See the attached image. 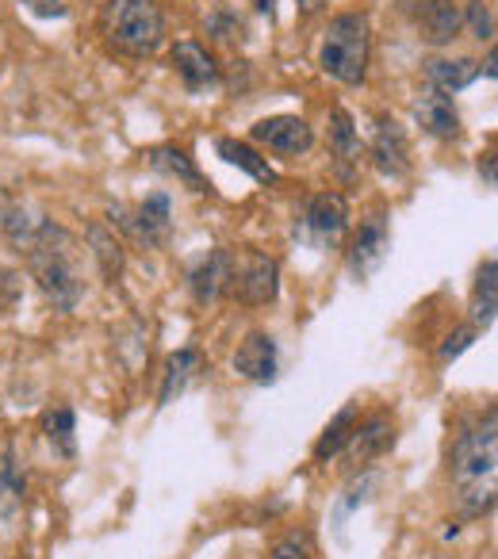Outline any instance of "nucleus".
I'll list each match as a JSON object with an SVG mask.
<instances>
[{
  "label": "nucleus",
  "mask_w": 498,
  "mask_h": 559,
  "mask_svg": "<svg viewBox=\"0 0 498 559\" xmlns=\"http://www.w3.org/2000/svg\"><path fill=\"white\" fill-rule=\"evenodd\" d=\"M495 475H498V426L495 406L475 421H467L452 441V487L464 518H487L495 510Z\"/></svg>",
  "instance_id": "nucleus-1"
},
{
  "label": "nucleus",
  "mask_w": 498,
  "mask_h": 559,
  "mask_svg": "<svg viewBox=\"0 0 498 559\" xmlns=\"http://www.w3.org/2000/svg\"><path fill=\"white\" fill-rule=\"evenodd\" d=\"M27 253V269L32 280L39 284L43 296L55 304V311H73L85 296V280H81V261H78V238L66 226L43 223L39 234L32 238Z\"/></svg>",
  "instance_id": "nucleus-2"
},
{
  "label": "nucleus",
  "mask_w": 498,
  "mask_h": 559,
  "mask_svg": "<svg viewBox=\"0 0 498 559\" xmlns=\"http://www.w3.org/2000/svg\"><path fill=\"white\" fill-rule=\"evenodd\" d=\"M368 50H372V24L365 12H342L330 20L319 47V66L342 85H365Z\"/></svg>",
  "instance_id": "nucleus-3"
},
{
  "label": "nucleus",
  "mask_w": 498,
  "mask_h": 559,
  "mask_svg": "<svg viewBox=\"0 0 498 559\" xmlns=\"http://www.w3.org/2000/svg\"><path fill=\"white\" fill-rule=\"evenodd\" d=\"M100 24L111 47L134 58L154 55L165 43V12L154 0H108Z\"/></svg>",
  "instance_id": "nucleus-4"
},
{
  "label": "nucleus",
  "mask_w": 498,
  "mask_h": 559,
  "mask_svg": "<svg viewBox=\"0 0 498 559\" xmlns=\"http://www.w3.org/2000/svg\"><path fill=\"white\" fill-rule=\"evenodd\" d=\"M226 296L241 299L249 307H265L281 296V264L273 257L258 253V249H246V253L230 257V284H226Z\"/></svg>",
  "instance_id": "nucleus-5"
},
{
  "label": "nucleus",
  "mask_w": 498,
  "mask_h": 559,
  "mask_svg": "<svg viewBox=\"0 0 498 559\" xmlns=\"http://www.w3.org/2000/svg\"><path fill=\"white\" fill-rule=\"evenodd\" d=\"M299 230L311 241L315 249H334L337 241L349 230V203L342 192H319L307 203L304 218H299Z\"/></svg>",
  "instance_id": "nucleus-6"
},
{
  "label": "nucleus",
  "mask_w": 498,
  "mask_h": 559,
  "mask_svg": "<svg viewBox=\"0 0 498 559\" xmlns=\"http://www.w3.org/2000/svg\"><path fill=\"white\" fill-rule=\"evenodd\" d=\"M111 223H119L127 234H134L146 246H165L173 230V203L165 192H150L134 211L111 207Z\"/></svg>",
  "instance_id": "nucleus-7"
},
{
  "label": "nucleus",
  "mask_w": 498,
  "mask_h": 559,
  "mask_svg": "<svg viewBox=\"0 0 498 559\" xmlns=\"http://www.w3.org/2000/svg\"><path fill=\"white\" fill-rule=\"evenodd\" d=\"M253 142H261V146L281 157H299L315 146V131H311V123L299 116H273V119L253 123Z\"/></svg>",
  "instance_id": "nucleus-8"
},
{
  "label": "nucleus",
  "mask_w": 498,
  "mask_h": 559,
  "mask_svg": "<svg viewBox=\"0 0 498 559\" xmlns=\"http://www.w3.org/2000/svg\"><path fill=\"white\" fill-rule=\"evenodd\" d=\"M391 253V230H388V218L383 215H368L360 223V234L353 238L349 249V269L357 280H368Z\"/></svg>",
  "instance_id": "nucleus-9"
},
{
  "label": "nucleus",
  "mask_w": 498,
  "mask_h": 559,
  "mask_svg": "<svg viewBox=\"0 0 498 559\" xmlns=\"http://www.w3.org/2000/svg\"><path fill=\"white\" fill-rule=\"evenodd\" d=\"M368 154H372V165L383 177H406L411 173V142H406V131L399 119L380 116Z\"/></svg>",
  "instance_id": "nucleus-10"
},
{
  "label": "nucleus",
  "mask_w": 498,
  "mask_h": 559,
  "mask_svg": "<svg viewBox=\"0 0 498 559\" xmlns=\"http://www.w3.org/2000/svg\"><path fill=\"white\" fill-rule=\"evenodd\" d=\"M395 444V418L391 414H372V418L357 421V429H353L349 444H345V456H349L353 467H365L372 464L376 456H383V452Z\"/></svg>",
  "instance_id": "nucleus-11"
},
{
  "label": "nucleus",
  "mask_w": 498,
  "mask_h": 559,
  "mask_svg": "<svg viewBox=\"0 0 498 559\" xmlns=\"http://www.w3.org/2000/svg\"><path fill=\"white\" fill-rule=\"evenodd\" d=\"M276 368H281V357H276V342L261 330L246 334V342L238 345L234 353V372L249 383H273L276 380Z\"/></svg>",
  "instance_id": "nucleus-12"
},
{
  "label": "nucleus",
  "mask_w": 498,
  "mask_h": 559,
  "mask_svg": "<svg viewBox=\"0 0 498 559\" xmlns=\"http://www.w3.org/2000/svg\"><path fill=\"white\" fill-rule=\"evenodd\" d=\"M414 119L426 134L434 139H460V111L452 104L449 93H437V88H422V96L414 100Z\"/></svg>",
  "instance_id": "nucleus-13"
},
{
  "label": "nucleus",
  "mask_w": 498,
  "mask_h": 559,
  "mask_svg": "<svg viewBox=\"0 0 498 559\" xmlns=\"http://www.w3.org/2000/svg\"><path fill=\"white\" fill-rule=\"evenodd\" d=\"M230 249H211L200 264L188 276V288H192V299L200 307H211L226 296V284H230Z\"/></svg>",
  "instance_id": "nucleus-14"
},
{
  "label": "nucleus",
  "mask_w": 498,
  "mask_h": 559,
  "mask_svg": "<svg viewBox=\"0 0 498 559\" xmlns=\"http://www.w3.org/2000/svg\"><path fill=\"white\" fill-rule=\"evenodd\" d=\"M169 58H173V70H177V78L185 81L188 93H203V88H211L218 81L215 58H211L208 50L200 47V43L180 39L177 47H173Z\"/></svg>",
  "instance_id": "nucleus-15"
},
{
  "label": "nucleus",
  "mask_w": 498,
  "mask_h": 559,
  "mask_svg": "<svg viewBox=\"0 0 498 559\" xmlns=\"http://www.w3.org/2000/svg\"><path fill=\"white\" fill-rule=\"evenodd\" d=\"M418 24L422 39L434 43V47H444V43L456 39L460 32V9L452 0H422L418 9H406Z\"/></svg>",
  "instance_id": "nucleus-16"
},
{
  "label": "nucleus",
  "mask_w": 498,
  "mask_h": 559,
  "mask_svg": "<svg viewBox=\"0 0 498 559\" xmlns=\"http://www.w3.org/2000/svg\"><path fill=\"white\" fill-rule=\"evenodd\" d=\"M479 62L475 58H429L426 62V81L429 88H437V93H460V88H467L475 78H479Z\"/></svg>",
  "instance_id": "nucleus-17"
},
{
  "label": "nucleus",
  "mask_w": 498,
  "mask_h": 559,
  "mask_svg": "<svg viewBox=\"0 0 498 559\" xmlns=\"http://www.w3.org/2000/svg\"><path fill=\"white\" fill-rule=\"evenodd\" d=\"M495 311H498V264L495 257L479 264L475 272V288H472V326L475 330H490L495 326Z\"/></svg>",
  "instance_id": "nucleus-18"
},
{
  "label": "nucleus",
  "mask_w": 498,
  "mask_h": 559,
  "mask_svg": "<svg viewBox=\"0 0 498 559\" xmlns=\"http://www.w3.org/2000/svg\"><path fill=\"white\" fill-rule=\"evenodd\" d=\"M85 238H88V246H93L96 264H100V276L108 280V284H119V276H123V264H127L123 241H119L116 234H111L104 223H93V226H88Z\"/></svg>",
  "instance_id": "nucleus-19"
},
{
  "label": "nucleus",
  "mask_w": 498,
  "mask_h": 559,
  "mask_svg": "<svg viewBox=\"0 0 498 559\" xmlns=\"http://www.w3.org/2000/svg\"><path fill=\"white\" fill-rule=\"evenodd\" d=\"M200 368H203V357H200V349H180V353H173L169 360H165V380H162V395H157V406H169L173 399L180 395V391L188 388V383L200 376Z\"/></svg>",
  "instance_id": "nucleus-20"
},
{
  "label": "nucleus",
  "mask_w": 498,
  "mask_h": 559,
  "mask_svg": "<svg viewBox=\"0 0 498 559\" xmlns=\"http://www.w3.org/2000/svg\"><path fill=\"white\" fill-rule=\"evenodd\" d=\"M215 150H218V157H223V162L238 165V169L249 173L258 185H276V169L269 165V157H261L253 146H246V142H238V139H218Z\"/></svg>",
  "instance_id": "nucleus-21"
},
{
  "label": "nucleus",
  "mask_w": 498,
  "mask_h": 559,
  "mask_svg": "<svg viewBox=\"0 0 498 559\" xmlns=\"http://www.w3.org/2000/svg\"><path fill=\"white\" fill-rule=\"evenodd\" d=\"M357 418H360L357 403L342 406V411H337V418L330 421V426L322 429V437H319V441H315V460H322V464H327L330 456H337V452H342L345 444H349L353 429H357Z\"/></svg>",
  "instance_id": "nucleus-22"
},
{
  "label": "nucleus",
  "mask_w": 498,
  "mask_h": 559,
  "mask_svg": "<svg viewBox=\"0 0 498 559\" xmlns=\"http://www.w3.org/2000/svg\"><path fill=\"white\" fill-rule=\"evenodd\" d=\"M150 165H154L157 173H169V177L185 180V185L192 188V192H208V185H203L200 169H195V162L185 154V150H177V146H157L154 154H150Z\"/></svg>",
  "instance_id": "nucleus-23"
},
{
  "label": "nucleus",
  "mask_w": 498,
  "mask_h": 559,
  "mask_svg": "<svg viewBox=\"0 0 498 559\" xmlns=\"http://www.w3.org/2000/svg\"><path fill=\"white\" fill-rule=\"evenodd\" d=\"M47 223L43 215H35L27 203H12V207L0 211V226H4V238L12 241V246L24 253L27 246H32V238L39 234V226Z\"/></svg>",
  "instance_id": "nucleus-24"
},
{
  "label": "nucleus",
  "mask_w": 498,
  "mask_h": 559,
  "mask_svg": "<svg viewBox=\"0 0 498 559\" xmlns=\"http://www.w3.org/2000/svg\"><path fill=\"white\" fill-rule=\"evenodd\" d=\"M20 502H24V475H20L12 452L0 456V521L16 518Z\"/></svg>",
  "instance_id": "nucleus-25"
},
{
  "label": "nucleus",
  "mask_w": 498,
  "mask_h": 559,
  "mask_svg": "<svg viewBox=\"0 0 498 559\" xmlns=\"http://www.w3.org/2000/svg\"><path fill=\"white\" fill-rule=\"evenodd\" d=\"M330 123H334V127H330V146H334V157H337V162H345V165L360 162V139H357V131H353L349 111H345V108H334Z\"/></svg>",
  "instance_id": "nucleus-26"
},
{
  "label": "nucleus",
  "mask_w": 498,
  "mask_h": 559,
  "mask_svg": "<svg viewBox=\"0 0 498 559\" xmlns=\"http://www.w3.org/2000/svg\"><path fill=\"white\" fill-rule=\"evenodd\" d=\"M73 429H78V418H73L70 406H55V411L43 418V433H47V441L55 444L62 456H73Z\"/></svg>",
  "instance_id": "nucleus-27"
},
{
  "label": "nucleus",
  "mask_w": 498,
  "mask_h": 559,
  "mask_svg": "<svg viewBox=\"0 0 498 559\" xmlns=\"http://www.w3.org/2000/svg\"><path fill=\"white\" fill-rule=\"evenodd\" d=\"M376 472H360V479H353L349 483V490H345V498H342V506H337V518H349L357 506H365L368 498H372V490H376Z\"/></svg>",
  "instance_id": "nucleus-28"
},
{
  "label": "nucleus",
  "mask_w": 498,
  "mask_h": 559,
  "mask_svg": "<svg viewBox=\"0 0 498 559\" xmlns=\"http://www.w3.org/2000/svg\"><path fill=\"white\" fill-rule=\"evenodd\" d=\"M467 27L479 43L495 39V16H490V4L487 0H467Z\"/></svg>",
  "instance_id": "nucleus-29"
},
{
  "label": "nucleus",
  "mask_w": 498,
  "mask_h": 559,
  "mask_svg": "<svg viewBox=\"0 0 498 559\" xmlns=\"http://www.w3.org/2000/svg\"><path fill=\"white\" fill-rule=\"evenodd\" d=\"M269 559H315L311 536H307V533L284 536V540H276V548L269 551Z\"/></svg>",
  "instance_id": "nucleus-30"
},
{
  "label": "nucleus",
  "mask_w": 498,
  "mask_h": 559,
  "mask_svg": "<svg viewBox=\"0 0 498 559\" xmlns=\"http://www.w3.org/2000/svg\"><path fill=\"white\" fill-rule=\"evenodd\" d=\"M475 337H479V330H475V326H464V330H456V334L444 337V345H441V360H444V365H449V360H456L460 353H464L467 345L475 342Z\"/></svg>",
  "instance_id": "nucleus-31"
},
{
  "label": "nucleus",
  "mask_w": 498,
  "mask_h": 559,
  "mask_svg": "<svg viewBox=\"0 0 498 559\" xmlns=\"http://www.w3.org/2000/svg\"><path fill=\"white\" fill-rule=\"evenodd\" d=\"M24 4L35 12V16H47V20H62L66 16V4H62V0H24Z\"/></svg>",
  "instance_id": "nucleus-32"
},
{
  "label": "nucleus",
  "mask_w": 498,
  "mask_h": 559,
  "mask_svg": "<svg viewBox=\"0 0 498 559\" xmlns=\"http://www.w3.org/2000/svg\"><path fill=\"white\" fill-rule=\"evenodd\" d=\"M479 173H487V188H495V154H487V165H479Z\"/></svg>",
  "instance_id": "nucleus-33"
},
{
  "label": "nucleus",
  "mask_w": 498,
  "mask_h": 559,
  "mask_svg": "<svg viewBox=\"0 0 498 559\" xmlns=\"http://www.w3.org/2000/svg\"><path fill=\"white\" fill-rule=\"evenodd\" d=\"M299 4H304L307 12H315V9H319V0H299Z\"/></svg>",
  "instance_id": "nucleus-34"
},
{
  "label": "nucleus",
  "mask_w": 498,
  "mask_h": 559,
  "mask_svg": "<svg viewBox=\"0 0 498 559\" xmlns=\"http://www.w3.org/2000/svg\"><path fill=\"white\" fill-rule=\"evenodd\" d=\"M0 211H4V192H0Z\"/></svg>",
  "instance_id": "nucleus-35"
}]
</instances>
